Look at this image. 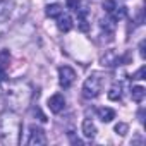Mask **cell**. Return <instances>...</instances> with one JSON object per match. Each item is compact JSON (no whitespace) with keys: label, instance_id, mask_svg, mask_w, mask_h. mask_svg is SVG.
<instances>
[{"label":"cell","instance_id":"cell-11","mask_svg":"<svg viewBox=\"0 0 146 146\" xmlns=\"http://www.w3.org/2000/svg\"><path fill=\"white\" fill-rule=\"evenodd\" d=\"M83 134L86 137H90V139H93L96 136V125L93 124V120H90V119L83 120Z\"/></svg>","mask_w":146,"mask_h":146},{"label":"cell","instance_id":"cell-20","mask_svg":"<svg viewBox=\"0 0 146 146\" xmlns=\"http://www.w3.org/2000/svg\"><path fill=\"white\" fill-rule=\"evenodd\" d=\"M79 4H81V0H67V2H65L67 9H70V11H78Z\"/></svg>","mask_w":146,"mask_h":146},{"label":"cell","instance_id":"cell-3","mask_svg":"<svg viewBox=\"0 0 146 146\" xmlns=\"http://www.w3.org/2000/svg\"><path fill=\"white\" fill-rule=\"evenodd\" d=\"M103 83H105V76L100 74V72H93L90 78H86L83 84V96L88 100L96 98L103 90Z\"/></svg>","mask_w":146,"mask_h":146},{"label":"cell","instance_id":"cell-7","mask_svg":"<svg viewBox=\"0 0 146 146\" xmlns=\"http://www.w3.org/2000/svg\"><path fill=\"white\" fill-rule=\"evenodd\" d=\"M14 7H16L14 0H2V2H0V23H2V24L9 21Z\"/></svg>","mask_w":146,"mask_h":146},{"label":"cell","instance_id":"cell-6","mask_svg":"<svg viewBox=\"0 0 146 146\" xmlns=\"http://www.w3.org/2000/svg\"><path fill=\"white\" fill-rule=\"evenodd\" d=\"M48 108H50V112H53V113H60V112L65 108V98H64V95H60V93L52 95V96L48 98Z\"/></svg>","mask_w":146,"mask_h":146},{"label":"cell","instance_id":"cell-8","mask_svg":"<svg viewBox=\"0 0 146 146\" xmlns=\"http://www.w3.org/2000/svg\"><path fill=\"white\" fill-rule=\"evenodd\" d=\"M96 115H98V119H100L102 122L108 124V122H112V120L115 119V110H112V108H108V107H102V108L96 110Z\"/></svg>","mask_w":146,"mask_h":146},{"label":"cell","instance_id":"cell-13","mask_svg":"<svg viewBox=\"0 0 146 146\" xmlns=\"http://www.w3.org/2000/svg\"><path fill=\"white\" fill-rule=\"evenodd\" d=\"M45 14H46V17L57 19L58 16H62V5H60V4H52V5H46Z\"/></svg>","mask_w":146,"mask_h":146},{"label":"cell","instance_id":"cell-18","mask_svg":"<svg viewBox=\"0 0 146 146\" xmlns=\"http://www.w3.org/2000/svg\"><path fill=\"white\" fill-rule=\"evenodd\" d=\"M127 131H129V125H127L125 122H119V124L115 125V132H117L119 136H125Z\"/></svg>","mask_w":146,"mask_h":146},{"label":"cell","instance_id":"cell-2","mask_svg":"<svg viewBox=\"0 0 146 146\" xmlns=\"http://www.w3.org/2000/svg\"><path fill=\"white\" fill-rule=\"evenodd\" d=\"M31 96H33V88L28 81H16L9 86V90L5 91V98H7V103L11 107V110H24L29 102H31Z\"/></svg>","mask_w":146,"mask_h":146},{"label":"cell","instance_id":"cell-19","mask_svg":"<svg viewBox=\"0 0 146 146\" xmlns=\"http://www.w3.org/2000/svg\"><path fill=\"white\" fill-rule=\"evenodd\" d=\"M115 7H117V4L113 2V0H105V2H103V9H105L108 14H112Z\"/></svg>","mask_w":146,"mask_h":146},{"label":"cell","instance_id":"cell-16","mask_svg":"<svg viewBox=\"0 0 146 146\" xmlns=\"http://www.w3.org/2000/svg\"><path fill=\"white\" fill-rule=\"evenodd\" d=\"M102 28L107 29V31H113L115 29V21L112 17H107V19H102Z\"/></svg>","mask_w":146,"mask_h":146},{"label":"cell","instance_id":"cell-12","mask_svg":"<svg viewBox=\"0 0 146 146\" xmlns=\"http://www.w3.org/2000/svg\"><path fill=\"white\" fill-rule=\"evenodd\" d=\"M119 62H120V57H117L115 52H107V53L102 57V65H107V67H110V65H117Z\"/></svg>","mask_w":146,"mask_h":146},{"label":"cell","instance_id":"cell-24","mask_svg":"<svg viewBox=\"0 0 146 146\" xmlns=\"http://www.w3.org/2000/svg\"><path fill=\"white\" fill-rule=\"evenodd\" d=\"M0 2H2V0H0Z\"/></svg>","mask_w":146,"mask_h":146},{"label":"cell","instance_id":"cell-23","mask_svg":"<svg viewBox=\"0 0 146 146\" xmlns=\"http://www.w3.org/2000/svg\"><path fill=\"white\" fill-rule=\"evenodd\" d=\"M139 55H141V58H144V57H146V52H144V41H141V43H139Z\"/></svg>","mask_w":146,"mask_h":146},{"label":"cell","instance_id":"cell-21","mask_svg":"<svg viewBox=\"0 0 146 146\" xmlns=\"http://www.w3.org/2000/svg\"><path fill=\"white\" fill-rule=\"evenodd\" d=\"M132 78H134V79H146V67L143 65V67L136 72V74H134Z\"/></svg>","mask_w":146,"mask_h":146},{"label":"cell","instance_id":"cell-5","mask_svg":"<svg viewBox=\"0 0 146 146\" xmlns=\"http://www.w3.org/2000/svg\"><path fill=\"white\" fill-rule=\"evenodd\" d=\"M28 144H29V146H43V144H46L45 131H43L41 127H38V125H29Z\"/></svg>","mask_w":146,"mask_h":146},{"label":"cell","instance_id":"cell-14","mask_svg":"<svg viewBox=\"0 0 146 146\" xmlns=\"http://www.w3.org/2000/svg\"><path fill=\"white\" fill-rule=\"evenodd\" d=\"M144 96H146V90L143 88V86H132V90H131V98L134 100V102H143L144 100Z\"/></svg>","mask_w":146,"mask_h":146},{"label":"cell","instance_id":"cell-9","mask_svg":"<svg viewBox=\"0 0 146 146\" xmlns=\"http://www.w3.org/2000/svg\"><path fill=\"white\" fill-rule=\"evenodd\" d=\"M57 19H58L57 26H58V29H60L62 33H69V31L72 29V26H74V23H72L70 16H58Z\"/></svg>","mask_w":146,"mask_h":146},{"label":"cell","instance_id":"cell-22","mask_svg":"<svg viewBox=\"0 0 146 146\" xmlns=\"http://www.w3.org/2000/svg\"><path fill=\"white\" fill-rule=\"evenodd\" d=\"M7 79V72H5V67L0 65V81H5Z\"/></svg>","mask_w":146,"mask_h":146},{"label":"cell","instance_id":"cell-17","mask_svg":"<svg viewBox=\"0 0 146 146\" xmlns=\"http://www.w3.org/2000/svg\"><path fill=\"white\" fill-rule=\"evenodd\" d=\"M9 62H11V53H9V50H2V52H0V65H2V67H7Z\"/></svg>","mask_w":146,"mask_h":146},{"label":"cell","instance_id":"cell-15","mask_svg":"<svg viewBox=\"0 0 146 146\" xmlns=\"http://www.w3.org/2000/svg\"><path fill=\"white\" fill-rule=\"evenodd\" d=\"M125 16H127V9H125V7H115L113 12H112V19H113V21H120V19H124Z\"/></svg>","mask_w":146,"mask_h":146},{"label":"cell","instance_id":"cell-4","mask_svg":"<svg viewBox=\"0 0 146 146\" xmlns=\"http://www.w3.org/2000/svg\"><path fill=\"white\" fill-rule=\"evenodd\" d=\"M76 81V70L69 67V65H62L58 67V83L64 90H69Z\"/></svg>","mask_w":146,"mask_h":146},{"label":"cell","instance_id":"cell-10","mask_svg":"<svg viewBox=\"0 0 146 146\" xmlns=\"http://www.w3.org/2000/svg\"><path fill=\"white\" fill-rule=\"evenodd\" d=\"M107 96H108V100H112V102H119V100L122 98V84H120V83H113V84L110 86Z\"/></svg>","mask_w":146,"mask_h":146},{"label":"cell","instance_id":"cell-1","mask_svg":"<svg viewBox=\"0 0 146 146\" xmlns=\"http://www.w3.org/2000/svg\"><path fill=\"white\" fill-rule=\"evenodd\" d=\"M23 122L14 110L0 113V143L5 146H17L21 143Z\"/></svg>","mask_w":146,"mask_h":146}]
</instances>
